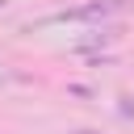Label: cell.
I'll return each instance as SVG.
<instances>
[{"label": "cell", "instance_id": "2", "mask_svg": "<svg viewBox=\"0 0 134 134\" xmlns=\"http://www.w3.org/2000/svg\"><path fill=\"white\" fill-rule=\"evenodd\" d=\"M80 134H96V130H80Z\"/></svg>", "mask_w": 134, "mask_h": 134}, {"label": "cell", "instance_id": "3", "mask_svg": "<svg viewBox=\"0 0 134 134\" xmlns=\"http://www.w3.org/2000/svg\"><path fill=\"white\" fill-rule=\"evenodd\" d=\"M0 4H4V0H0Z\"/></svg>", "mask_w": 134, "mask_h": 134}, {"label": "cell", "instance_id": "1", "mask_svg": "<svg viewBox=\"0 0 134 134\" xmlns=\"http://www.w3.org/2000/svg\"><path fill=\"white\" fill-rule=\"evenodd\" d=\"M126 0H88V4H75V8H63L54 21H105L113 13H121Z\"/></svg>", "mask_w": 134, "mask_h": 134}]
</instances>
